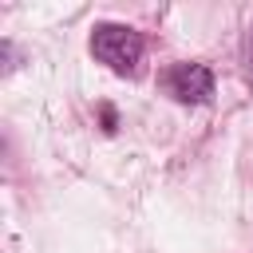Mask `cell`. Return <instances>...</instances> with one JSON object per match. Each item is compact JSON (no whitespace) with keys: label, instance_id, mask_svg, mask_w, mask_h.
I'll return each instance as SVG.
<instances>
[{"label":"cell","instance_id":"cell-1","mask_svg":"<svg viewBox=\"0 0 253 253\" xmlns=\"http://www.w3.org/2000/svg\"><path fill=\"white\" fill-rule=\"evenodd\" d=\"M142 36L130 24H95L91 28V55L99 63H107L115 75H134L142 63Z\"/></svg>","mask_w":253,"mask_h":253},{"label":"cell","instance_id":"cell-2","mask_svg":"<svg viewBox=\"0 0 253 253\" xmlns=\"http://www.w3.org/2000/svg\"><path fill=\"white\" fill-rule=\"evenodd\" d=\"M162 87H166L178 103L198 107V103H210V99H213V71H210L206 63H174V67H166Z\"/></svg>","mask_w":253,"mask_h":253},{"label":"cell","instance_id":"cell-3","mask_svg":"<svg viewBox=\"0 0 253 253\" xmlns=\"http://www.w3.org/2000/svg\"><path fill=\"white\" fill-rule=\"evenodd\" d=\"M245 79L253 83V24H249V32H245Z\"/></svg>","mask_w":253,"mask_h":253}]
</instances>
